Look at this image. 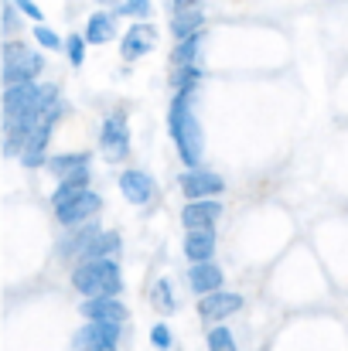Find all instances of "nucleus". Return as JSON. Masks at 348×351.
<instances>
[{"mask_svg": "<svg viewBox=\"0 0 348 351\" xmlns=\"http://www.w3.org/2000/svg\"><path fill=\"white\" fill-rule=\"evenodd\" d=\"M222 219V202L219 198H202L181 205V226L185 229H216Z\"/></svg>", "mask_w": 348, "mask_h": 351, "instance_id": "14", "label": "nucleus"}, {"mask_svg": "<svg viewBox=\"0 0 348 351\" xmlns=\"http://www.w3.org/2000/svg\"><path fill=\"white\" fill-rule=\"evenodd\" d=\"M188 287H192V293H198V297H205V293H216V290H222L226 287V273H222V266L219 263H192L188 266Z\"/></svg>", "mask_w": 348, "mask_h": 351, "instance_id": "17", "label": "nucleus"}, {"mask_svg": "<svg viewBox=\"0 0 348 351\" xmlns=\"http://www.w3.org/2000/svg\"><path fill=\"white\" fill-rule=\"evenodd\" d=\"M79 314L86 321H113V324H126V317H130V311L119 297H89V300H82Z\"/></svg>", "mask_w": 348, "mask_h": 351, "instance_id": "16", "label": "nucleus"}, {"mask_svg": "<svg viewBox=\"0 0 348 351\" xmlns=\"http://www.w3.org/2000/svg\"><path fill=\"white\" fill-rule=\"evenodd\" d=\"M171 34L181 41V38H192L198 31H205V14L202 10H181V14H171Z\"/></svg>", "mask_w": 348, "mask_h": 351, "instance_id": "23", "label": "nucleus"}, {"mask_svg": "<svg viewBox=\"0 0 348 351\" xmlns=\"http://www.w3.org/2000/svg\"><path fill=\"white\" fill-rule=\"evenodd\" d=\"M178 188L188 202H202V198H222L226 191V181L216 174V171H205V167H188L181 178H178Z\"/></svg>", "mask_w": 348, "mask_h": 351, "instance_id": "9", "label": "nucleus"}, {"mask_svg": "<svg viewBox=\"0 0 348 351\" xmlns=\"http://www.w3.org/2000/svg\"><path fill=\"white\" fill-rule=\"evenodd\" d=\"M119 338H123V324H113V321H86V328L76 331L72 348L76 351H119Z\"/></svg>", "mask_w": 348, "mask_h": 351, "instance_id": "7", "label": "nucleus"}, {"mask_svg": "<svg viewBox=\"0 0 348 351\" xmlns=\"http://www.w3.org/2000/svg\"><path fill=\"white\" fill-rule=\"evenodd\" d=\"M0 14H3V17H0V34L10 41V38L21 31V10H17L10 0H3V10H0Z\"/></svg>", "mask_w": 348, "mask_h": 351, "instance_id": "27", "label": "nucleus"}, {"mask_svg": "<svg viewBox=\"0 0 348 351\" xmlns=\"http://www.w3.org/2000/svg\"><path fill=\"white\" fill-rule=\"evenodd\" d=\"M96 3H100V7H106V10H116L123 0H96Z\"/></svg>", "mask_w": 348, "mask_h": 351, "instance_id": "33", "label": "nucleus"}, {"mask_svg": "<svg viewBox=\"0 0 348 351\" xmlns=\"http://www.w3.org/2000/svg\"><path fill=\"white\" fill-rule=\"evenodd\" d=\"M242 293H232V290H216V293H205V297H198V317L212 328V324H222L226 317L232 314H239L242 311Z\"/></svg>", "mask_w": 348, "mask_h": 351, "instance_id": "10", "label": "nucleus"}, {"mask_svg": "<svg viewBox=\"0 0 348 351\" xmlns=\"http://www.w3.org/2000/svg\"><path fill=\"white\" fill-rule=\"evenodd\" d=\"M116 10H96V14H89V21H86V45H110L116 41Z\"/></svg>", "mask_w": 348, "mask_h": 351, "instance_id": "19", "label": "nucleus"}, {"mask_svg": "<svg viewBox=\"0 0 348 351\" xmlns=\"http://www.w3.org/2000/svg\"><path fill=\"white\" fill-rule=\"evenodd\" d=\"M51 212H55V222H58L62 229H72V226H82V222L100 219V212H103V195H96V191L89 188V191H82L79 198H72V202H65V205H58V208H51Z\"/></svg>", "mask_w": 348, "mask_h": 351, "instance_id": "8", "label": "nucleus"}, {"mask_svg": "<svg viewBox=\"0 0 348 351\" xmlns=\"http://www.w3.org/2000/svg\"><path fill=\"white\" fill-rule=\"evenodd\" d=\"M205 0H171V14H181V10H202Z\"/></svg>", "mask_w": 348, "mask_h": 351, "instance_id": "32", "label": "nucleus"}, {"mask_svg": "<svg viewBox=\"0 0 348 351\" xmlns=\"http://www.w3.org/2000/svg\"><path fill=\"white\" fill-rule=\"evenodd\" d=\"M133 140H130V119L126 110H110L100 123V154L106 157V164H123L130 160Z\"/></svg>", "mask_w": 348, "mask_h": 351, "instance_id": "6", "label": "nucleus"}, {"mask_svg": "<svg viewBox=\"0 0 348 351\" xmlns=\"http://www.w3.org/2000/svg\"><path fill=\"white\" fill-rule=\"evenodd\" d=\"M202 51H205V31H198L192 38H181L171 51V69H198Z\"/></svg>", "mask_w": 348, "mask_h": 351, "instance_id": "22", "label": "nucleus"}, {"mask_svg": "<svg viewBox=\"0 0 348 351\" xmlns=\"http://www.w3.org/2000/svg\"><path fill=\"white\" fill-rule=\"evenodd\" d=\"M31 38H34L45 51H58V48H65V38H58L48 24H34V34H31Z\"/></svg>", "mask_w": 348, "mask_h": 351, "instance_id": "29", "label": "nucleus"}, {"mask_svg": "<svg viewBox=\"0 0 348 351\" xmlns=\"http://www.w3.org/2000/svg\"><path fill=\"white\" fill-rule=\"evenodd\" d=\"M216 245H219V235L216 229H185V242H181V252L192 263H209L216 259Z\"/></svg>", "mask_w": 348, "mask_h": 351, "instance_id": "15", "label": "nucleus"}, {"mask_svg": "<svg viewBox=\"0 0 348 351\" xmlns=\"http://www.w3.org/2000/svg\"><path fill=\"white\" fill-rule=\"evenodd\" d=\"M157 48V27L147 24V21H133L123 38H119V55L123 62H140L143 55H150Z\"/></svg>", "mask_w": 348, "mask_h": 351, "instance_id": "11", "label": "nucleus"}, {"mask_svg": "<svg viewBox=\"0 0 348 351\" xmlns=\"http://www.w3.org/2000/svg\"><path fill=\"white\" fill-rule=\"evenodd\" d=\"M119 252H123V239L119 232H106V229H100V232L93 235V242L82 249V256H79V263H93V259H119Z\"/></svg>", "mask_w": 348, "mask_h": 351, "instance_id": "20", "label": "nucleus"}, {"mask_svg": "<svg viewBox=\"0 0 348 351\" xmlns=\"http://www.w3.org/2000/svg\"><path fill=\"white\" fill-rule=\"evenodd\" d=\"M45 72V55L34 51L27 41H3L0 45V82L7 86H21V82H38Z\"/></svg>", "mask_w": 348, "mask_h": 351, "instance_id": "5", "label": "nucleus"}, {"mask_svg": "<svg viewBox=\"0 0 348 351\" xmlns=\"http://www.w3.org/2000/svg\"><path fill=\"white\" fill-rule=\"evenodd\" d=\"M17 10H21V17H27V21H34V24H41L45 21V10L34 3V0H10Z\"/></svg>", "mask_w": 348, "mask_h": 351, "instance_id": "31", "label": "nucleus"}, {"mask_svg": "<svg viewBox=\"0 0 348 351\" xmlns=\"http://www.w3.org/2000/svg\"><path fill=\"white\" fill-rule=\"evenodd\" d=\"M72 290H76L82 300H89V297H119V293H123L119 259L76 263V266H72Z\"/></svg>", "mask_w": 348, "mask_h": 351, "instance_id": "4", "label": "nucleus"}, {"mask_svg": "<svg viewBox=\"0 0 348 351\" xmlns=\"http://www.w3.org/2000/svg\"><path fill=\"white\" fill-rule=\"evenodd\" d=\"M116 184H119V195L126 198V205H150L154 198H157V181L143 171V167H126L119 178H116Z\"/></svg>", "mask_w": 348, "mask_h": 351, "instance_id": "12", "label": "nucleus"}, {"mask_svg": "<svg viewBox=\"0 0 348 351\" xmlns=\"http://www.w3.org/2000/svg\"><path fill=\"white\" fill-rule=\"evenodd\" d=\"M205 348L209 351H239V345H235V338H232V331L226 324H212L209 335H205Z\"/></svg>", "mask_w": 348, "mask_h": 351, "instance_id": "25", "label": "nucleus"}, {"mask_svg": "<svg viewBox=\"0 0 348 351\" xmlns=\"http://www.w3.org/2000/svg\"><path fill=\"white\" fill-rule=\"evenodd\" d=\"M150 307H154L157 314H164V317L178 311V297H174V287H171L167 276L154 280V287H150Z\"/></svg>", "mask_w": 348, "mask_h": 351, "instance_id": "24", "label": "nucleus"}, {"mask_svg": "<svg viewBox=\"0 0 348 351\" xmlns=\"http://www.w3.org/2000/svg\"><path fill=\"white\" fill-rule=\"evenodd\" d=\"M96 232H100V222H96V219L65 229V232L58 235V242H55V256H58V263H72V266H76L79 256H82V249L93 242V235Z\"/></svg>", "mask_w": 348, "mask_h": 351, "instance_id": "13", "label": "nucleus"}, {"mask_svg": "<svg viewBox=\"0 0 348 351\" xmlns=\"http://www.w3.org/2000/svg\"><path fill=\"white\" fill-rule=\"evenodd\" d=\"M89 184H93V167H82V171H76V174H69V178H62V181H55L51 208H58V205L79 198L82 191H89Z\"/></svg>", "mask_w": 348, "mask_h": 351, "instance_id": "21", "label": "nucleus"}, {"mask_svg": "<svg viewBox=\"0 0 348 351\" xmlns=\"http://www.w3.org/2000/svg\"><path fill=\"white\" fill-rule=\"evenodd\" d=\"M41 110V82H21L7 86L0 96V154L21 157L24 140Z\"/></svg>", "mask_w": 348, "mask_h": 351, "instance_id": "1", "label": "nucleus"}, {"mask_svg": "<svg viewBox=\"0 0 348 351\" xmlns=\"http://www.w3.org/2000/svg\"><path fill=\"white\" fill-rule=\"evenodd\" d=\"M116 17H130V21H147L150 17V0H123L116 7Z\"/></svg>", "mask_w": 348, "mask_h": 351, "instance_id": "28", "label": "nucleus"}, {"mask_svg": "<svg viewBox=\"0 0 348 351\" xmlns=\"http://www.w3.org/2000/svg\"><path fill=\"white\" fill-rule=\"evenodd\" d=\"M150 345L157 351H171L174 348V335H171V328L164 324V321H157L154 328H150Z\"/></svg>", "mask_w": 348, "mask_h": 351, "instance_id": "30", "label": "nucleus"}, {"mask_svg": "<svg viewBox=\"0 0 348 351\" xmlns=\"http://www.w3.org/2000/svg\"><path fill=\"white\" fill-rule=\"evenodd\" d=\"M86 51H89V45H86L82 34H69L65 38V55H69V65L72 69H82L86 65Z\"/></svg>", "mask_w": 348, "mask_h": 351, "instance_id": "26", "label": "nucleus"}, {"mask_svg": "<svg viewBox=\"0 0 348 351\" xmlns=\"http://www.w3.org/2000/svg\"><path fill=\"white\" fill-rule=\"evenodd\" d=\"M195 99H198V86H185V89H174V96L167 103V136H171L185 171L202 167V160H205V133H202V123L195 113Z\"/></svg>", "mask_w": 348, "mask_h": 351, "instance_id": "2", "label": "nucleus"}, {"mask_svg": "<svg viewBox=\"0 0 348 351\" xmlns=\"http://www.w3.org/2000/svg\"><path fill=\"white\" fill-rule=\"evenodd\" d=\"M82 167H93V154H89V150L48 154V160H45V171H48L55 181H62V178H69V174H76V171H82Z\"/></svg>", "mask_w": 348, "mask_h": 351, "instance_id": "18", "label": "nucleus"}, {"mask_svg": "<svg viewBox=\"0 0 348 351\" xmlns=\"http://www.w3.org/2000/svg\"><path fill=\"white\" fill-rule=\"evenodd\" d=\"M62 119V93L55 82H45L41 86V110H38V119L24 140V150H21V164L27 171H41L45 160H48V143H51V133H55V123Z\"/></svg>", "mask_w": 348, "mask_h": 351, "instance_id": "3", "label": "nucleus"}]
</instances>
